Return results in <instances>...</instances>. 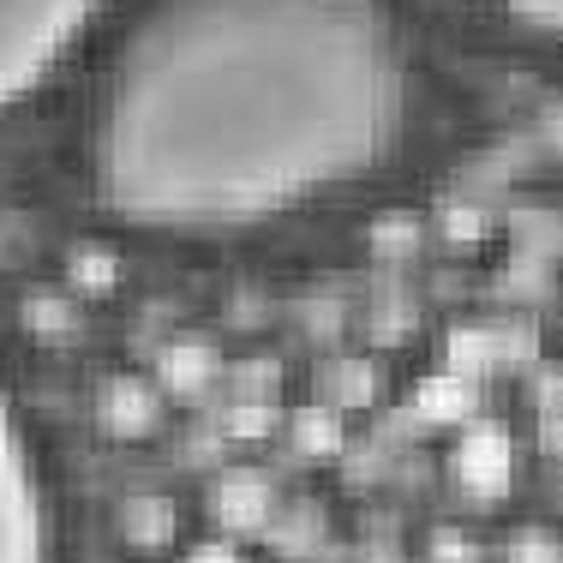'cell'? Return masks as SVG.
Segmentation results:
<instances>
[{"label": "cell", "instance_id": "obj_1", "mask_svg": "<svg viewBox=\"0 0 563 563\" xmlns=\"http://www.w3.org/2000/svg\"><path fill=\"white\" fill-rule=\"evenodd\" d=\"M408 60L378 0H144L97 120V205L151 234H240L390 156Z\"/></svg>", "mask_w": 563, "mask_h": 563}, {"label": "cell", "instance_id": "obj_2", "mask_svg": "<svg viewBox=\"0 0 563 563\" xmlns=\"http://www.w3.org/2000/svg\"><path fill=\"white\" fill-rule=\"evenodd\" d=\"M102 0H0V109L24 102Z\"/></svg>", "mask_w": 563, "mask_h": 563}, {"label": "cell", "instance_id": "obj_3", "mask_svg": "<svg viewBox=\"0 0 563 563\" xmlns=\"http://www.w3.org/2000/svg\"><path fill=\"white\" fill-rule=\"evenodd\" d=\"M0 563H48V498L31 438L0 384Z\"/></svg>", "mask_w": 563, "mask_h": 563}, {"label": "cell", "instance_id": "obj_4", "mask_svg": "<svg viewBox=\"0 0 563 563\" xmlns=\"http://www.w3.org/2000/svg\"><path fill=\"white\" fill-rule=\"evenodd\" d=\"M455 479H462L467 492H479V498L504 492L509 486V444L498 432H467L462 450H455Z\"/></svg>", "mask_w": 563, "mask_h": 563}, {"label": "cell", "instance_id": "obj_5", "mask_svg": "<svg viewBox=\"0 0 563 563\" xmlns=\"http://www.w3.org/2000/svg\"><path fill=\"white\" fill-rule=\"evenodd\" d=\"M498 7L509 12V19L533 24V31H545V36H563V0H498Z\"/></svg>", "mask_w": 563, "mask_h": 563}, {"label": "cell", "instance_id": "obj_6", "mask_svg": "<svg viewBox=\"0 0 563 563\" xmlns=\"http://www.w3.org/2000/svg\"><path fill=\"white\" fill-rule=\"evenodd\" d=\"M192 563H240L228 545H205V552H192Z\"/></svg>", "mask_w": 563, "mask_h": 563}]
</instances>
